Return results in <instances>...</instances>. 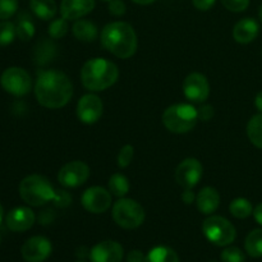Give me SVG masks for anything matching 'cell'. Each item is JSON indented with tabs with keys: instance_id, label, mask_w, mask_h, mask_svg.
<instances>
[{
	"instance_id": "13",
	"label": "cell",
	"mask_w": 262,
	"mask_h": 262,
	"mask_svg": "<svg viewBox=\"0 0 262 262\" xmlns=\"http://www.w3.org/2000/svg\"><path fill=\"white\" fill-rule=\"evenodd\" d=\"M104 104L101 99L94 94L82 96L77 102V118L84 124H95L101 118Z\"/></svg>"
},
{
	"instance_id": "30",
	"label": "cell",
	"mask_w": 262,
	"mask_h": 262,
	"mask_svg": "<svg viewBox=\"0 0 262 262\" xmlns=\"http://www.w3.org/2000/svg\"><path fill=\"white\" fill-rule=\"evenodd\" d=\"M68 20L66 18H56V19H53L50 22V26H49V35H50L51 38H61L67 35L68 32Z\"/></svg>"
},
{
	"instance_id": "22",
	"label": "cell",
	"mask_w": 262,
	"mask_h": 262,
	"mask_svg": "<svg viewBox=\"0 0 262 262\" xmlns=\"http://www.w3.org/2000/svg\"><path fill=\"white\" fill-rule=\"evenodd\" d=\"M145 262H179V257L173 248L158 246L147 253Z\"/></svg>"
},
{
	"instance_id": "12",
	"label": "cell",
	"mask_w": 262,
	"mask_h": 262,
	"mask_svg": "<svg viewBox=\"0 0 262 262\" xmlns=\"http://www.w3.org/2000/svg\"><path fill=\"white\" fill-rule=\"evenodd\" d=\"M183 94L187 100L196 104L206 101L210 95V84L206 76L197 72L188 74L183 82Z\"/></svg>"
},
{
	"instance_id": "45",
	"label": "cell",
	"mask_w": 262,
	"mask_h": 262,
	"mask_svg": "<svg viewBox=\"0 0 262 262\" xmlns=\"http://www.w3.org/2000/svg\"><path fill=\"white\" fill-rule=\"evenodd\" d=\"M258 14H260V19H261V22H262V5H261V8H260V12H258Z\"/></svg>"
},
{
	"instance_id": "36",
	"label": "cell",
	"mask_w": 262,
	"mask_h": 262,
	"mask_svg": "<svg viewBox=\"0 0 262 262\" xmlns=\"http://www.w3.org/2000/svg\"><path fill=\"white\" fill-rule=\"evenodd\" d=\"M109 12L110 14L115 15V17H120V15L125 14V12H127L125 3L123 0H110Z\"/></svg>"
},
{
	"instance_id": "15",
	"label": "cell",
	"mask_w": 262,
	"mask_h": 262,
	"mask_svg": "<svg viewBox=\"0 0 262 262\" xmlns=\"http://www.w3.org/2000/svg\"><path fill=\"white\" fill-rule=\"evenodd\" d=\"M124 250L115 241H104L94 246L90 252L91 262H122Z\"/></svg>"
},
{
	"instance_id": "3",
	"label": "cell",
	"mask_w": 262,
	"mask_h": 262,
	"mask_svg": "<svg viewBox=\"0 0 262 262\" xmlns=\"http://www.w3.org/2000/svg\"><path fill=\"white\" fill-rule=\"evenodd\" d=\"M119 78V69L104 58L87 60L81 69V81L86 90L99 92L112 87Z\"/></svg>"
},
{
	"instance_id": "31",
	"label": "cell",
	"mask_w": 262,
	"mask_h": 262,
	"mask_svg": "<svg viewBox=\"0 0 262 262\" xmlns=\"http://www.w3.org/2000/svg\"><path fill=\"white\" fill-rule=\"evenodd\" d=\"M222 257L223 262H245L246 257H245V253L242 252V250H239L238 247H229L224 248L220 255Z\"/></svg>"
},
{
	"instance_id": "5",
	"label": "cell",
	"mask_w": 262,
	"mask_h": 262,
	"mask_svg": "<svg viewBox=\"0 0 262 262\" xmlns=\"http://www.w3.org/2000/svg\"><path fill=\"white\" fill-rule=\"evenodd\" d=\"M163 124L171 133L183 135L189 132L199 120L197 109L191 104H174L163 113Z\"/></svg>"
},
{
	"instance_id": "48",
	"label": "cell",
	"mask_w": 262,
	"mask_h": 262,
	"mask_svg": "<svg viewBox=\"0 0 262 262\" xmlns=\"http://www.w3.org/2000/svg\"><path fill=\"white\" fill-rule=\"evenodd\" d=\"M210 262H216V261H210Z\"/></svg>"
},
{
	"instance_id": "18",
	"label": "cell",
	"mask_w": 262,
	"mask_h": 262,
	"mask_svg": "<svg viewBox=\"0 0 262 262\" xmlns=\"http://www.w3.org/2000/svg\"><path fill=\"white\" fill-rule=\"evenodd\" d=\"M258 32H260L258 22L251 17L238 20L233 27V37L239 43L252 42L258 36Z\"/></svg>"
},
{
	"instance_id": "39",
	"label": "cell",
	"mask_w": 262,
	"mask_h": 262,
	"mask_svg": "<svg viewBox=\"0 0 262 262\" xmlns=\"http://www.w3.org/2000/svg\"><path fill=\"white\" fill-rule=\"evenodd\" d=\"M128 262H145V256L141 251L135 250V251H130L128 253V257H127Z\"/></svg>"
},
{
	"instance_id": "42",
	"label": "cell",
	"mask_w": 262,
	"mask_h": 262,
	"mask_svg": "<svg viewBox=\"0 0 262 262\" xmlns=\"http://www.w3.org/2000/svg\"><path fill=\"white\" fill-rule=\"evenodd\" d=\"M255 106L258 112L262 113V91L258 92L255 97Z\"/></svg>"
},
{
	"instance_id": "32",
	"label": "cell",
	"mask_w": 262,
	"mask_h": 262,
	"mask_svg": "<svg viewBox=\"0 0 262 262\" xmlns=\"http://www.w3.org/2000/svg\"><path fill=\"white\" fill-rule=\"evenodd\" d=\"M133 155H135V148L132 145H125L120 148L119 154H118V166L120 169H125L130 165L133 160Z\"/></svg>"
},
{
	"instance_id": "40",
	"label": "cell",
	"mask_w": 262,
	"mask_h": 262,
	"mask_svg": "<svg viewBox=\"0 0 262 262\" xmlns=\"http://www.w3.org/2000/svg\"><path fill=\"white\" fill-rule=\"evenodd\" d=\"M181 200L186 205H191L192 202L196 201V196H194V193L192 192V189H184L181 194Z\"/></svg>"
},
{
	"instance_id": "26",
	"label": "cell",
	"mask_w": 262,
	"mask_h": 262,
	"mask_svg": "<svg viewBox=\"0 0 262 262\" xmlns=\"http://www.w3.org/2000/svg\"><path fill=\"white\" fill-rule=\"evenodd\" d=\"M247 136L251 143L262 150V113L253 115L247 124Z\"/></svg>"
},
{
	"instance_id": "17",
	"label": "cell",
	"mask_w": 262,
	"mask_h": 262,
	"mask_svg": "<svg viewBox=\"0 0 262 262\" xmlns=\"http://www.w3.org/2000/svg\"><path fill=\"white\" fill-rule=\"evenodd\" d=\"M95 0H61L60 14L67 20H77L91 13Z\"/></svg>"
},
{
	"instance_id": "19",
	"label": "cell",
	"mask_w": 262,
	"mask_h": 262,
	"mask_svg": "<svg viewBox=\"0 0 262 262\" xmlns=\"http://www.w3.org/2000/svg\"><path fill=\"white\" fill-rule=\"evenodd\" d=\"M196 205L201 214H214L220 205L219 192L215 188H212V187H205L196 196Z\"/></svg>"
},
{
	"instance_id": "8",
	"label": "cell",
	"mask_w": 262,
	"mask_h": 262,
	"mask_svg": "<svg viewBox=\"0 0 262 262\" xmlns=\"http://www.w3.org/2000/svg\"><path fill=\"white\" fill-rule=\"evenodd\" d=\"M0 84L8 94L13 96H25L30 92L32 81L28 72L18 67H10L3 72Z\"/></svg>"
},
{
	"instance_id": "49",
	"label": "cell",
	"mask_w": 262,
	"mask_h": 262,
	"mask_svg": "<svg viewBox=\"0 0 262 262\" xmlns=\"http://www.w3.org/2000/svg\"><path fill=\"white\" fill-rule=\"evenodd\" d=\"M261 54H262V53H261Z\"/></svg>"
},
{
	"instance_id": "21",
	"label": "cell",
	"mask_w": 262,
	"mask_h": 262,
	"mask_svg": "<svg viewBox=\"0 0 262 262\" xmlns=\"http://www.w3.org/2000/svg\"><path fill=\"white\" fill-rule=\"evenodd\" d=\"M30 8L33 14L42 20H53L58 13L55 0H30Z\"/></svg>"
},
{
	"instance_id": "47",
	"label": "cell",
	"mask_w": 262,
	"mask_h": 262,
	"mask_svg": "<svg viewBox=\"0 0 262 262\" xmlns=\"http://www.w3.org/2000/svg\"><path fill=\"white\" fill-rule=\"evenodd\" d=\"M77 262H84V261H77Z\"/></svg>"
},
{
	"instance_id": "43",
	"label": "cell",
	"mask_w": 262,
	"mask_h": 262,
	"mask_svg": "<svg viewBox=\"0 0 262 262\" xmlns=\"http://www.w3.org/2000/svg\"><path fill=\"white\" fill-rule=\"evenodd\" d=\"M132 2H135L136 4H140V5H148L155 3L156 0H132Z\"/></svg>"
},
{
	"instance_id": "7",
	"label": "cell",
	"mask_w": 262,
	"mask_h": 262,
	"mask_svg": "<svg viewBox=\"0 0 262 262\" xmlns=\"http://www.w3.org/2000/svg\"><path fill=\"white\" fill-rule=\"evenodd\" d=\"M113 219L123 229H136L145 222V210L136 200H118L113 206Z\"/></svg>"
},
{
	"instance_id": "2",
	"label": "cell",
	"mask_w": 262,
	"mask_h": 262,
	"mask_svg": "<svg viewBox=\"0 0 262 262\" xmlns=\"http://www.w3.org/2000/svg\"><path fill=\"white\" fill-rule=\"evenodd\" d=\"M101 43L117 58L128 59L135 55L138 41L137 35L129 23L117 20L102 28Z\"/></svg>"
},
{
	"instance_id": "24",
	"label": "cell",
	"mask_w": 262,
	"mask_h": 262,
	"mask_svg": "<svg viewBox=\"0 0 262 262\" xmlns=\"http://www.w3.org/2000/svg\"><path fill=\"white\" fill-rule=\"evenodd\" d=\"M109 191L113 196H117L119 199L124 197L125 194L129 192V181L125 176H123L122 173H115L113 174L112 177L109 178Z\"/></svg>"
},
{
	"instance_id": "44",
	"label": "cell",
	"mask_w": 262,
	"mask_h": 262,
	"mask_svg": "<svg viewBox=\"0 0 262 262\" xmlns=\"http://www.w3.org/2000/svg\"><path fill=\"white\" fill-rule=\"evenodd\" d=\"M3 217H4V210H3V206L0 205V224L3 222Z\"/></svg>"
},
{
	"instance_id": "29",
	"label": "cell",
	"mask_w": 262,
	"mask_h": 262,
	"mask_svg": "<svg viewBox=\"0 0 262 262\" xmlns=\"http://www.w3.org/2000/svg\"><path fill=\"white\" fill-rule=\"evenodd\" d=\"M17 36L15 25L8 20L0 22V46H7L13 42L14 37Z\"/></svg>"
},
{
	"instance_id": "10",
	"label": "cell",
	"mask_w": 262,
	"mask_h": 262,
	"mask_svg": "<svg viewBox=\"0 0 262 262\" xmlns=\"http://www.w3.org/2000/svg\"><path fill=\"white\" fill-rule=\"evenodd\" d=\"M204 176V166L197 159L188 158L182 161L176 170V181L183 189H192Z\"/></svg>"
},
{
	"instance_id": "35",
	"label": "cell",
	"mask_w": 262,
	"mask_h": 262,
	"mask_svg": "<svg viewBox=\"0 0 262 262\" xmlns=\"http://www.w3.org/2000/svg\"><path fill=\"white\" fill-rule=\"evenodd\" d=\"M54 204L58 207H67L71 205L72 202V196L67 191L61 189V191H56L55 196L53 199Z\"/></svg>"
},
{
	"instance_id": "6",
	"label": "cell",
	"mask_w": 262,
	"mask_h": 262,
	"mask_svg": "<svg viewBox=\"0 0 262 262\" xmlns=\"http://www.w3.org/2000/svg\"><path fill=\"white\" fill-rule=\"evenodd\" d=\"M202 233L207 241L219 247H227L234 242L237 232L232 223L219 215H212L202 223Z\"/></svg>"
},
{
	"instance_id": "23",
	"label": "cell",
	"mask_w": 262,
	"mask_h": 262,
	"mask_svg": "<svg viewBox=\"0 0 262 262\" xmlns=\"http://www.w3.org/2000/svg\"><path fill=\"white\" fill-rule=\"evenodd\" d=\"M15 30H17V36L22 41H30L35 35V25L33 20L31 19V15L28 13L22 12L18 17L17 25H15Z\"/></svg>"
},
{
	"instance_id": "1",
	"label": "cell",
	"mask_w": 262,
	"mask_h": 262,
	"mask_svg": "<svg viewBox=\"0 0 262 262\" xmlns=\"http://www.w3.org/2000/svg\"><path fill=\"white\" fill-rule=\"evenodd\" d=\"M35 95L38 104L48 109H60L71 101L73 84L66 73L56 69L42 71L37 76Z\"/></svg>"
},
{
	"instance_id": "37",
	"label": "cell",
	"mask_w": 262,
	"mask_h": 262,
	"mask_svg": "<svg viewBox=\"0 0 262 262\" xmlns=\"http://www.w3.org/2000/svg\"><path fill=\"white\" fill-rule=\"evenodd\" d=\"M197 114H199V119L204 120V122H209L212 117H214L215 112L214 107L211 105H202L197 109Z\"/></svg>"
},
{
	"instance_id": "25",
	"label": "cell",
	"mask_w": 262,
	"mask_h": 262,
	"mask_svg": "<svg viewBox=\"0 0 262 262\" xmlns=\"http://www.w3.org/2000/svg\"><path fill=\"white\" fill-rule=\"evenodd\" d=\"M246 252L253 258L262 257V229H255L247 235L245 242Z\"/></svg>"
},
{
	"instance_id": "11",
	"label": "cell",
	"mask_w": 262,
	"mask_h": 262,
	"mask_svg": "<svg viewBox=\"0 0 262 262\" xmlns=\"http://www.w3.org/2000/svg\"><path fill=\"white\" fill-rule=\"evenodd\" d=\"M112 196L110 191L102 187H90L81 197L82 206L91 214H102L112 206Z\"/></svg>"
},
{
	"instance_id": "41",
	"label": "cell",
	"mask_w": 262,
	"mask_h": 262,
	"mask_svg": "<svg viewBox=\"0 0 262 262\" xmlns=\"http://www.w3.org/2000/svg\"><path fill=\"white\" fill-rule=\"evenodd\" d=\"M253 216H255L256 222L262 225V202L255 207V210H253Z\"/></svg>"
},
{
	"instance_id": "14",
	"label": "cell",
	"mask_w": 262,
	"mask_h": 262,
	"mask_svg": "<svg viewBox=\"0 0 262 262\" xmlns=\"http://www.w3.org/2000/svg\"><path fill=\"white\" fill-rule=\"evenodd\" d=\"M51 251L53 246L48 238L42 235H35L26 241L20 253L26 262H43L51 255Z\"/></svg>"
},
{
	"instance_id": "20",
	"label": "cell",
	"mask_w": 262,
	"mask_h": 262,
	"mask_svg": "<svg viewBox=\"0 0 262 262\" xmlns=\"http://www.w3.org/2000/svg\"><path fill=\"white\" fill-rule=\"evenodd\" d=\"M72 31H73L74 37L79 41H83V42H92L99 36L97 26L87 19H77L72 27Z\"/></svg>"
},
{
	"instance_id": "28",
	"label": "cell",
	"mask_w": 262,
	"mask_h": 262,
	"mask_svg": "<svg viewBox=\"0 0 262 262\" xmlns=\"http://www.w3.org/2000/svg\"><path fill=\"white\" fill-rule=\"evenodd\" d=\"M55 54V46L49 41H42L38 42L35 50V60L38 64H46L54 58Z\"/></svg>"
},
{
	"instance_id": "27",
	"label": "cell",
	"mask_w": 262,
	"mask_h": 262,
	"mask_svg": "<svg viewBox=\"0 0 262 262\" xmlns=\"http://www.w3.org/2000/svg\"><path fill=\"white\" fill-rule=\"evenodd\" d=\"M229 211L237 219H246L251 214H253V206L247 199L239 197V199H235L230 202Z\"/></svg>"
},
{
	"instance_id": "4",
	"label": "cell",
	"mask_w": 262,
	"mask_h": 262,
	"mask_svg": "<svg viewBox=\"0 0 262 262\" xmlns=\"http://www.w3.org/2000/svg\"><path fill=\"white\" fill-rule=\"evenodd\" d=\"M55 192L49 179L40 174L26 177L19 184L20 199L30 206H42L53 201Z\"/></svg>"
},
{
	"instance_id": "38",
	"label": "cell",
	"mask_w": 262,
	"mask_h": 262,
	"mask_svg": "<svg viewBox=\"0 0 262 262\" xmlns=\"http://www.w3.org/2000/svg\"><path fill=\"white\" fill-rule=\"evenodd\" d=\"M215 2H216V0H192L193 5L199 10H209V9H211L212 5L215 4Z\"/></svg>"
},
{
	"instance_id": "33",
	"label": "cell",
	"mask_w": 262,
	"mask_h": 262,
	"mask_svg": "<svg viewBox=\"0 0 262 262\" xmlns=\"http://www.w3.org/2000/svg\"><path fill=\"white\" fill-rule=\"evenodd\" d=\"M18 9L17 0H0V19L5 20L13 17Z\"/></svg>"
},
{
	"instance_id": "34",
	"label": "cell",
	"mask_w": 262,
	"mask_h": 262,
	"mask_svg": "<svg viewBox=\"0 0 262 262\" xmlns=\"http://www.w3.org/2000/svg\"><path fill=\"white\" fill-rule=\"evenodd\" d=\"M220 2L228 10L234 13L243 12L250 5V0H220Z\"/></svg>"
},
{
	"instance_id": "16",
	"label": "cell",
	"mask_w": 262,
	"mask_h": 262,
	"mask_svg": "<svg viewBox=\"0 0 262 262\" xmlns=\"http://www.w3.org/2000/svg\"><path fill=\"white\" fill-rule=\"evenodd\" d=\"M36 216L33 214L32 210L30 207H15V209L10 210L8 212L7 217H5V223L7 227L9 228L12 232H26L32 225L35 224Z\"/></svg>"
},
{
	"instance_id": "46",
	"label": "cell",
	"mask_w": 262,
	"mask_h": 262,
	"mask_svg": "<svg viewBox=\"0 0 262 262\" xmlns=\"http://www.w3.org/2000/svg\"><path fill=\"white\" fill-rule=\"evenodd\" d=\"M105 2H110V0H105Z\"/></svg>"
},
{
	"instance_id": "9",
	"label": "cell",
	"mask_w": 262,
	"mask_h": 262,
	"mask_svg": "<svg viewBox=\"0 0 262 262\" xmlns=\"http://www.w3.org/2000/svg\"><path fill=\"white\" fill-rule=\"evenodd\" d=\"M90 178V168L86 163L79 160L69 161L58 173V182L66 188L81 187Z\"/></svg>"
}]
</instances>
